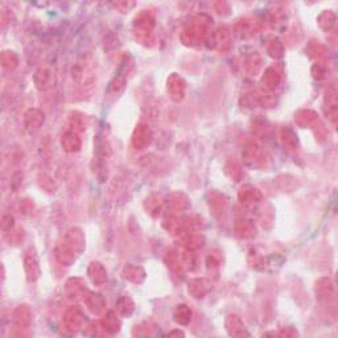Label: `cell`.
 <instances>
[{"label":"cell","instance_id":"cell-1","mask_svg":"<svg viewBox=\"0 0 338 338\" xmlns=\"http://www.w3.org/2000/svg\"><path fill=\"white\" fill-rule=\"evenodd\" d=\"M83 244H85V241H83L82 233L78 229L69 230L65 235L64 242L60 246L61 251L58 255L62 256V262L69 263L75 259V255L82 251Z\"/></svg>","mask_w":338,"mask_h":338},{"label":"cell","instance_id":"cell-2","mask_svg":"<svg viewBox=\"0 0 338 338\" xmlns=\"http://www.w3.org/2000/svg\"><path fill=\"white\" fill-rule=\"evenodd\" d=\"M93 68H94V61L91 60V57L89 54L83 56L73 66V79H74L75 82L83 83L85 81H87V79L93 77Z\"/></svg>","mask_w":338,"mask_h":338},{"label":"cell","instance_id":"cell-3","mask_svg":"<svg viewBox=\"0 0 338 338\" xmlns=\"http://www.w3.org/2000/svg\"><path fill=\"white\" fill-rule=\"evenodd\" d=\"M34 83L38 90H48L56 85L54 72L49 68H40L34 74Z\"/></svg>","mask_w":338,"mask_h":338},{"label":"cell","instance_id":"cell-4","mask_svg":"<svg viewBox=\"0 0 338 338\" xmlns=\"http://www.w3.org/2000/svg\"><path fill=\"white\" fill-rule=\"evenodd\" d=\"M151 138H152V135H151L150 128L147 126H139L135 130V134H134V138H132V143L138 150H143L144 147H147L151 143Z\"/></svg>","mask_w":338,"mask_h":338},{"label":"cell","instance_id":"cell-5","mask_svg":"<svg viewBox=\"0 0 338 338\" xmlns=\"http://www.w3.org/2000/svg\"><path fill=\"white\" fill-rule=\"evenodd\" d=\"M243 158H244V162L247 163L248 166L256 167L264 162L263 152H262V150H260L259 147H256V146L247 147L246 151H244Z\"/></svg>","mask_w":338,"mask_h":338},{"label":"cell","instance_id":"cell-6","mask_svg":"<svg viewBox=\"0 0 338 338\" xmlns=\"http://www.w3.org/2000/svg\"><path fill=\"white\" fill-rule=\"evenodd\" d=\"M168 90L170 91V94L172 97L178 101L181 98L184 97V91H185V82L180 77H177V75H172L170 79L168 81Z\"/></svg>","mask_w":338,"mask_h":338},{"label":"cell","instance_id":"cell-7","mask_svg":"<svg viewBox=\"0 0 338 338\" xmlns=\"http://www.w3.org/2000/svg\"><path fill=\"white\" fill-rule=\"evenodd\" d=\"M210 290V283L206 279H195L189 283V292L194 297H203Z\"/></svg>","mask_w":338,"mask_h":338},{"label":"cell","instance_id":"cell-8","mask_svg":"<svg viewBox=\"0 0 338 338\" xmlns=\"http://www.w3.org/2000/svg\"><path fill=\"white\" fill-rule=\"evenodd\" d=\"M89 276L93 280L94 284L97 286H102L103 283L107 280V274H106V270L102 267L101 263H91L89 267Z\"/></svg>","mask_w":338,"mask_h":338},{"label":"cell","instance_id":"cell-9","mask_svg":"<svg viewBox=\"0 0 338 338\" xmlns=\"http://www.w3.org/2000/svg\"><path fill=\"white\" fill-rule=\"evenodd\" d=\"M260 193L258 192V189L252 188V186H244L241 189L239 192V198H241V202L244 205H254L260 199Z\"/></svg>","mask_w":338,"mask_h":338},{"label":"cell","instance_id":"cell-10","mask_svg":"<svg viewBox=\"0 0 338 338\" xmlns=\"http://www.w3.org/2000/svg\"><path fill=\"white\" fill-rule=\"evenodd\" d=\"M42 122H44V114L41 111H38V110H29L25 114V126L28 128L37 130V128H40Z\"/></svg>","mask_w":338,"mask_h":338},{"label":"cell","instance_id":"cell-11","mask_svg":"<svg viewBox=\"0 0 338 338\" xmlns=\"http://www.w3.org/2000/svg\"><path fill=\"white\" fill-rule=\"evenodd\" d=\"M279 82H280V75H279V73L274 68L267 69V72L264 73L263 78H262V83H263V87H266V90L275 89L279 85Z\"/></svg>","mask_w":338,"mask_h":338},{"label":"cell","instance_id":"cell-12","mask_svg":"<svg viewBox=\"0 0 338 338\" xmlns=\"http://www.w3.org/2000/svg\"><path fill=\"white\" fill-rule=\"evenodd\" d=\"M24 267H25L26 276L29 282H34L38 278L40 270H38V263L34 256H26L25 262H24Z\"/></svg>","mask_w":338,"mask_h":338},{"label":"cell","instance_id":"cell-13","mask_svg":"<svg viewBox=\"0 0 338 338\" xmlns=\"http://www.w3.org/2000/svg\"><path fill=\"white\" fill-rule=\"evenodd\" d=\"M62 147L68 152H74V151H78L81 148V140L74 132H68L62 136Z\"/></svg>","mask_w":338,"mask_h":338},{"label":"cell","instance_id":"cell-14","mask_svg":"<svg viewBox=\"0 0 338 338\" xmlns=\"http://www.w3.org/2000/svg\"><path fill=\"white\" fill-rule=\"evenodd\" d=\"M13 320L19 327H28L30 323V312L26 305H20L13 313Z\"/></svg>","mask_w":338,"mask_h":338},{"label":"cell","instance_id":"cell-15","mask_svg":"<svg viewBox=\"0 0 338 338\" xmlns=\"http://www.w3.org/2000/svg\"><path fill=\"white\" fill-rule=\"evenodd\" d=\"M190 316L192 312L189 311V308L186 305H178L176 313H174V319L178 324H188L189 320H190Z\"/></svg>","mask_w":338,"mask_h":338},{"label":"cell","instance_id":"cell-16","mask_svg":"<svg viewBox=\"0 0 338 338\" xmlns=\"http://www.w3.org/2000/svg\"><path fill=\"white\" fill-rule=\"evenodd\" d=\"M1 65L4 68L11 70V69L17 66V57L13 52H3L1 54Z\"/></svg>","mask_w":338,"mask_h":338},{"label":"cell","instance_id":"cell-17","mask_svg":"<svg viewBox=\"0 0 338 338\" xmlns=\"http://www.w3.org/2000/svg\"><path fill=\"white\" fill-rule=\"evenodd\" d=\"M241 223L239 225L242 226L241 229L239 227H237V234L239 235V237L242 238H248L251 237L252 234H254V231H255V229L252 227V225L250 223V221H239Z\"/></svg>","mask_w":338,"mask_h":338},{"label":"cell","instance_id":"cell-18","mask_svg":"<svg viewBox=\"0 0 338 338\" xmlns=\"http://www.w3.org/2000/svg\"><path fill=\"white\" fill-rule=\"evenodd\" d=\"M139 271H142L140 267H135V266L126 267V270H124V278L128 279V280H131V282L139 283L140 279H138V276H136V274H138Z\"/></svg>","mask_w":338,"mask_h":338}]
</instances>
